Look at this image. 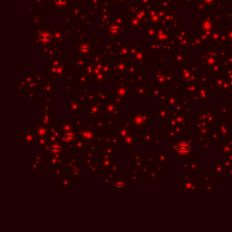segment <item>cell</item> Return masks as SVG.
Instances as JSON below:
<instances>
[{
	"label": "cell",
	"mask_w": 232,
	"mask_h": 232,
	"mask_svg": "<svg viewBox=\"0 0 232 232\" xmlns=\"http://www.w3.org/2000/svg\"><path fill=\"white\" fill-rule=\"evenodd\" d=\"M175 151L179 156H187L190 151V146L185 141H180L175 144Z\"/></svg>",
	"instance_id": "1"
},
{
	"label": "cell",
	"mask_w": 232,
	"mask_h": 232,
	"mask_svg": "<svg viewBox=\"0 0 232 232\" xmlns=\"http://www.w3.org/2000/svg\"><path fill=\"white\" fill-rule=\"evenodd\" d=\"M47 150H48L49 155L58 156L63 151V145L58 141H55V142H52L51 144H49V146L47 147Z\"/></svg>",
	"instance_id": "2"
},
{
	"label": "cell",
	"mask_w": 232,
	"mask_h": 232,
	"mask_svg": "<svg viewBox=\"0 0 232 232\" xmlns=\"http://www.w3.org/2000/svg\"><path fill=\"white\" fill-rule=\"evenodd\" d=\"M144 115L143 113H136L132 115V117L130 118V121H132V124L135 126V128H141L146 124V120L144 121Z\"/></svg>",
	"instance_id": "3"
},
{
	"label": "cell",
	"mask_w": 232,
	"mask_h": 232,
	"mask_svg": "<svg viewBox=\"0 0 232 232\" xmlns=\"http://www.w3.org/2000/svg\"><path fill=\"white\" fill-rule=\"evenodd\" d=\"M66 131H67L63 135V141H64L65 143H69L70 144V143L74 142L75 141V138H76L75 132L72 129H66Z\"/></svg>",
	"instance_id": "4"
},
{
	"label": "cell",
	"mask_w": 232,
	"mask_h": 232,
	"mask_svg": "<svg viewBox=\"0 0 232 232\" xmlns=\"http://www.w3.org/2000/svg\"><path fill=\"white\" fill-rule=\"evenodd\" d=\"M101 160H100V164H101V168L102 169H106V168L111 167V160H110V157H105L104 155H101Z\"/></svg>",
	"instance_id": "5"
},
{
	"label": "cell",
	"mask_w": 232,
	"mask_h": 232,
	"mask_svg": "<svg viewBox=\"0 0 232 232\" xmlns=\"http://www.w3.org/2000/svg\"><path fill=\"white\" fill-rule=\"evenodd\" d=\"M114 188H115V190H126V188H127V182H126V180H116V181L114 182Z\"/></svg>",
	"instance_id": "6"
},
{
	"label": "cell",
	"mask_w": 232,
	"mask_h": 232,
	"mask_svg": "<svg viewBox=\"0 0 232 232\" xmlns=\"http://www.w3.org/2000/svg\"><path fill=\"white\" fill-rule=\"evenodd\" d=\"M92 131L93 130H91V129H85V130H84L83 133H82V138L85 140V141H93Z\"/></svg>",
	"instance_id": "7"
},
{
	"label": "cell",
	"mask_w": 232,
	"mask_h": 232,
	"mask_svg": "<svg viewBox=\"0 0 232 232\" xmlns=\"http://www.w3.org/2000/svg\"><path fill=\"white\" fill-rule=\"evenodd\" d=\"M37 134L40 136V138L46 137V135H47V131L45 127H43V126H37Z\"/></svg>",
	"instance_id": "8"
},
{
	"label": "cell",
	"mask_w": 232,
	"mask_h": 232,
	"mask_svg": "<svg viewBox=\"0 0 232 232\" xmlns=\"http://www.w3.org/2000/svg\"><path fill=\"white\" fill-rule=\"evenodd\" d=\"M134 174V173H133ZM133 174H131V175H130V180L131 181H132V182H138L139 181V180H140V178H139V175H133Z\"/></svg>",
	"instance_id": "9"
}]
</instances>
